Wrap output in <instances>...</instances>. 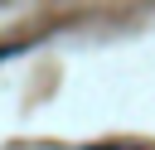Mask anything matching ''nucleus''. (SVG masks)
<instances>
[{
    "label": "nucleus",
    "instance_id": "obj_1",
    "mask_svg": "<svg viewBox=\"0 0 155 150\" xmlns=\"http://www.w3.org/2000/svg\"><path fill=\"white\" fill-rule=\"evenodd\" d=\"M87 150H140V145H87Z\"/></svg>",
    "mask_w": 155,
    "mask_h": 150
}]
</instances>
